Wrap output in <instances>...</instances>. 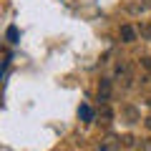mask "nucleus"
<instances>
[{"mask_svg": "<svg viewBox=\"0 0 151 151\" xmlns=\"http://www.w3.org/2000/svg\"><path fill=\"white\" fill-rule=\"evenodd\" d=\"M113 81L119 83L124 91H129L131 86H134L136 76H134V63L131 60H119L116 63V68H113Z\"/></svg>", "mask_w": 151, "mask_h": 151, "instance_id": "1", "label": "nucleus"}, {"mask_svg": "<svg viewBox=\"0 0 151 151\" xmlns=\"http://www.w3.org/2000/svg\"><path fill=\"white\" fill-rule=\"evenodd\" d=\"M121 144H124V141H121L116 134H106L101 141H98L96 151H119V149H121Z\"/></svg>", "mask_w": 151, "mask_h": 151, "instance_id": "2", "label": "nucleus"}, {"mask_svg": "<svg viewBox=\"0 0 151 151\" xmlns=\"http://www.w3.org/2000/svg\"><path fill=\"white\" fill-rule=\"evenodd\" d=\"M111 93H113V81L111 78H101V83H98V103H108L111 101Z\"/></svg>", "mask_w": 151, "mask_h": 151, "instance_id": "3", "label": "nucleus"}, {"mask_svg": "<svg viewBox=\"0 0 151 151\" xmlns=\"http://www.w3.org/2000/svg\"><path fill=\"white\" fill-rule=\"evenodd\" d=\"M96 119H98V124H103V126H111V124H113V111H111L108 103H98Z\"/></svg>", "mask_w": 151, "mask_h": 151, "instance_id": "4", "label": "nucleus"}, {"mask_svg": "<svg viewBox=\"0 0 151 151\" xmlns=\"http://www.w3.org/2000/svg\"><path fill=\"white\" fill-rule=\"evenodd\" d=\"M149 8H151L149 0H139V3H129V5H126V10H129V13H136V15H139V13H146Z\"/></svg>", "mask_w": 151, "mask_h": 151, "instance_id": "5", "label": "nucleus"}, {"mask_svg": "<svg viewBox=\"0 0 151 151\" xmlns=\"http://www.w3.org/2000/svg\"><path fill=\"white\" fill-rule=\"evenodd\" d=\"M121 40L124 43H134L136 40V28L134 25H121Z\"/></svg>", "mask_w": 151, "mask_h": 151, "instance_id": "6", "label": "nucleus"}, {"mask_svg": "<svg viewBox=\"0 0 151 151\" xmlns=\"http://www.w3.org/2000/svg\"><path fill=\"white\" fill-rule=\"evenodd\" d=\"M78 116H81V121H86V124H91V121L96 119L93 108H91V106H86V103H81V108H78Z\"/></svg>", "mask_w": 151, "mask_h": 151, "instance_id": "7", "label": "nucleus"}, {"mask_svg": "<svg viewBox=\"0 0 151 151\" xmlns=\"http://www.w3.org/2000/svg\"><path fill=\"white\" fill-rule=\"evenodd\" d=\"M124 116L129 119V124H136V121L141 119V116H139V111H136L134 106H126V108H124Z\"/></svg>", "mask_w": 151, "mask_h": 151, "instance_id": "8", "label": "nucleus"}, {"mask_svg": "<svg viewBox=\"0 0 151 151\" xmlns=\"http://www.w3.org/2000/svg\"><path fill=\"white\" fill-rule=\"evenodd\" d=\"M5 38H8V43H18V38H20L18 28H15V25H10V28L5 30Z\"/></svg>", "mask_w": 151, "mask_h": 151, "instance_id": "9", "label": "nucleus"}, {"mask_svg": "<svg viewBox=\"0 0 151 151\" xmlns=\"http://www.w3.org/2000/svg\"><path fill=\"white\" fill-rule=\"evenodd\" d=\"M121 141H124V146H126V149H134V146H136V139H134L131 134H126V136H124Z\"/></svg>", "mask_w": 151, "mask_h": 151, "instance_id": "10", "label": "nucleus"}, {"mask_svg": "<svg viewBox=\"0 0 151 151\" xmlns=\"http://www.w3.org/2000/svg\"><path fill=\"white\" fill-rule=\"evenodd\" d=\"M141 65H144L146 70L151 73V55H146V58H141Z\"/></svg>", "mask_w": 151, "mask_h": 151, "instance_id": "11", "label": "nucleus"}, {"mask_svg": "<svg viewBox=\"0 0 151 151\" xmlns=\"http://www.w3.org/2000/svg\"><path fill=\"white\" fill-rule=\"evenodd\" d=\"M144 149H146V151H151V136H149V139L144 141Z\"/></svg>", "mask_w": 151, "mask_h": 151, "instance_id": "12", "label": "nucleus"}, {"mask_svg": "<svg viewBox=\"0 0 151 151\" xmlns=\"http://www.w3.org/2000/svg\"><path fill=\"white\" fill-rule=\"evenodd\" d=\"M141 33H144L146 38H151V28H141Z\"/></svg>", "mask_w": 151, "mask_h": 151, "instance_id": "13", "label": "nucleus"}, {"mask_svg": "<svg viewBox=\"0 0 151 151\" xmlns=\"http://www.w3.org/2000/svg\"><path fill=\"white\" fill-rule=\"evenodd\" d=\"M146 126H149V129H151V116H149V119H146Z\"/></svg>", "mask_w": 151, "mask_h": 151, "instance_id": "14", "label": "nucleus"}, {"mask_svg": "<svg viewBox=\"0 0 151 151\" xmlns=\"http://www.w3.org/2000/svg\"><path fill=\"white\" fill-rule=\"evenodd\" d=\"M149 3H151V0H149Z\"/></svg>", "mask_w": 151, "mask_h": 151, "instance_id": "15", "label": "nucleus"}]
</instances>
